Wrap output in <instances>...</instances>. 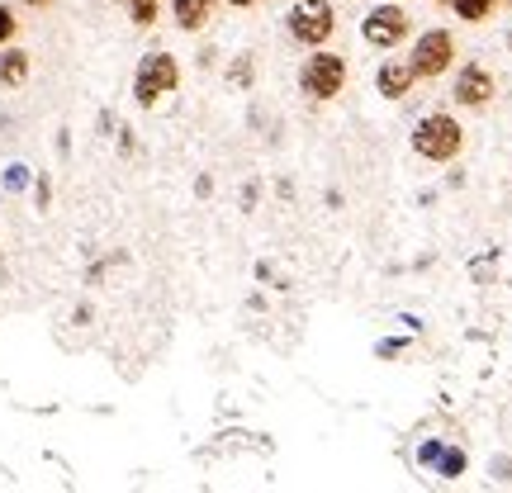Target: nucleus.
I'll return each mask as SVG.
<instances>
[{
    "label": "nucleus",
    "mask_w": 512,
    "mask_h": 493,
    "mask_svg": "<svg viewBox=\"0 0 512 493\" xmlns=\"http://www.w3.org/2000/svg\"><path fill=\"white\" fill-rule=\"evenodd\" d=\"M413 152L432 166L456 162L460 152H465V128H460V119L456 114H441V110L418 119V128H413Z\"/></svg>",
    "instance_id": "obj_1"
},
{
    "label": "nucleus",
    "mask_w": 512,
    "mask_h": 493,
    "mask_svg": "<svg viewBox=\"0 0 512 493\" xmlns=\"http://www.w3.org/2000/svg\"><path fill=\"white\" fill-rule=\"evenodd\" d=\"M299 91L309 95V100H337V95L347 91V57L332 53L328 43L313 48L304 57V67H299Z\"/></svg>",
    "instance_id": "obj_2"
},
{
    "label": "nucleus",
    "mask_w": 512,
    "mask_h": 493,
    "mask_svg": "<svg viewBox=\"0 0 512 493\" xmlns=\"http://www.w3.org/2000/svg\"><path fill=\"white\" fill-rule=\"evenodd\" d=\"M408 67L418 72V81H441V76L456 67V34H451V29H427V34H418L413 53H408Z\"/></svg>",
    "instance_id": "obj_3"
},
{
    "label": "nucleus",
    "mask_w": 512,
    "mask_h": 493,
    "mask_svg": "<svg viewBox=\"0 0 512 493\" xmlns=\"http://www.w3.org/2000/svg\"><path fill=\"white\" fill-rule=\"evenodd\" d=\"M181 86V67H176V57L171 53H147L138 62V76H133V95H138V105H157L162 95H171Z\"/></svg>",
    "instance_id": "obj_4"
},
{
    "label": "nucleus",
    "mask_w": 512,
    "mask_h": 493,
    "mask_svg": "<svg viewBox=\"0 0 512 493\" xmlns=\"http://www.w3.org/2000/svg\"><path fill=\"white\" fill-rule=\"evenodd\" d=\"M337 34V10L328 0H299L290 10V38L304 43V48H323L328 38Z\"/></svg>",
    "instance_id": "obj_5"
},
{
    "label": "nucleus",
    "mask_w": 512,
    "mask_h": 493,
    "mask_svg": "<svg viewBox=\"0 0 512 493\" xmlns=\"http://www.w3.org/2000/svg\"><path fill=\"white\" fill-rule=\"evenodd\" d=\"M498 95V76L484 67V62H465L451 81V100H456L460 110H489Z\"/></svg>",
    "instance_id": "obj_6"
},
{
    "label": "nucleus",
    "mask_w": 512,
    "mask_h": 493,
    "mask_svg": "<svg viewBox=\"0 0 512 493\" xmlns=\"http://www.w3.org/2000/svg\"><path fill=\"white\" fill-rule=\"evenodd\" d=\"M408 34H413V19H408L403 5H375L361 19V38H366L370 48H399Z\"/></svg>",
    "instance_id": "obj_7"
},
{
    "label": "nucleus",
    "mask_w": 512,
    "mask_h": 493,
    "mask_svg": "<svg viewBox=\"0 0 512 493\" xmlns=\"http://www.w3.org/2000/svg\"><path fill=\"white\" fill-rule=\"evenodd\" d=\"M413 86H418V72L408 67V62H384L380 72H375V91L384 95V100H403V95H413Z\"/></svg>",
    "instance_id": "obj_8"
},
{
    "label": "nucleus",
    "mask_w": 512,
    "mask_h": 493,
    "mask_svg": "<svg viewBox=\"0 0 512 493\" xmlns=\"http://www.w3.org/2000/svg\"><path fill=\"white\" fill-rule=\"evenodd\" d=\"M214 10H219V0H171V15H176V24H181L185 34L204 29L214 19Z\"/></svg>",
    "instance_id": "obj_9"
},
{
    "label": "nucleus",
    "mask_w": 512,
    "mask_h": 493,
    "mask_svg": "<svg viewBox=\"0 0 512 493\" xmlns=\"http://www.w3.org/2000/svg\"><path fill=\"white\" fill-rule=\"evenodd\" d=\"M24 81H29V53L19 48L0 53V86H24Z\"/></svg>",
    "instance_id": "obj_10"
},
{
    "label": "nucleus",
    "mask_w": 512,
    "mask_h": 493,
    "mask_svg": "<svg viewBox=\"0 0 512 493\" xmlns=\"http://www.w3.org/2000/svg\"><path fill=\"white\" fill-rule=\"evenodd\" d=\"M446 5H451L456 19H465V24H484V19H494L498 0H446Z\"/></svg>",
    "instance_id": "obj_11"
},
{
    "label": "nucleus",
    "mask_w": 512,
    "mask_h": 493,
    "mask_svg": "<svg viewBox=\"0 0 512 493\" xmlns=\"http://www.w3.org/2000/svg\"><path fill=\"white\" fill-rule=\"evenodd\" d=\"M133 5V24L147 29V24H157V0H128Z\"/></svg>",
    "instance_id": "obj_12"
},
{
    "label": "nucleus",
    "mask_w": 512,
    "mask_h": 493,
    "mask_svg": "<svg viewBox=\"0 0 512 493\" xmlns=\"http://www.w3.org/2000/svg\"><path fill=\"white\" fill-rule=\"evenodd\" d=\"M15 24H19V19L10 15V10H5V5H0V48H5V43H10V38H15Z\"/></svg>",
    "instance_id": "obj_13"
},
{
    "label": "nucleus",
    "mask_w": 512,
    "mask_h": 493,
    "mask_svg": "<svg viewBox=\"0 0 512 493\" xmlns=\"http://www.w3.org/2000/svg\"><path fill=\"white\" fill-rule=\"evenodd\" d=\"M460 470H465V456H460V451H446V479H456Z\"/></svg>",
    "instance_id": "obj_14"
},
{
    "label": "nucleus",
    "mask_w": 512,
    "mask_h": 493,
    "mask_svg": "<svg viewBox=\"0 0 512 493\" xmlns=\"http://www.w3.org/2000/svg\"><path fill=\"white\" fill-rule=\"evenodd\" d=\"M228 5H238V10H252L256 0H228Z\"/></svg>",
    "instance_id": "obj_15"
},
{
    "label": "nucleus",
    "mask_w": 512,
    "mask_h": 493,
    "mask_svg": "<svg viewBox=\"0 0 512 493\" xmlns=\"http://www.w3.org/2000/svg\"><path fill=\"white\" fill-rule=\"evenodd\" d=\"M29 5H48V0H29Z\"/></svg>",
    "instance_id": "obj_16"
},
{
    "label": "nucleus",
    "mask_w": 512,
    "mask_h": 493,
    "mask_svg": "<svg viewBox=\"0 0 512 493\" xmlns=\"http://www.w3.org/2000/svg\"><path fill=\"white\" fill-rule=\"evenodd\" d=\"M432 5H446V0H432Z\"/></svg>",
    "instance_id": "obj_17"
},
{
    "label": "nucleus",
    "mask_w": 512,
    "mask_h": 493,
    "mask_svg": "<svg viewBox=\"0 0 512 493\" xmlns=\"http://www.w3.org/2000/svg\"><path fill=\"white\" fill-rule=\"evenodd\" d=\"M498 5H512V0H498Z\"/></svg>",
    "instance_id": "obj_18"
},
{
    "label": "nucleus",
    "mask_w": 512,
    "mask_h": 493,
    "mask_svg": "<svg viewBox=\"0 0 512 493\" xmlns=\"http://www.w3.org/2000/svg\"><path fill=\"white\" fill-rule=\"evenodd\" d=\"M508 48H512V34H508Z\"/></svg>",
    "instance_id": "obj_19"
}]
</instances>
